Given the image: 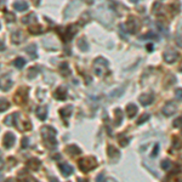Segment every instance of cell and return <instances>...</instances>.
<instances>
[{
	"label": "cell",
	"instance_id": "obj_1",
	"mask_svg": "<svg viewBox=\"0 0 182 182\" xmlns=\"http://www.w3.org/2000/svg\"><path fill=\"white\" fill-rule=\"evenodd\" d=\"M79 166H80V169L84 171V172L91 171L92 169H95L97 166V160L95 159V157H87V158H83V159L79 160Z\"/></svg>",
	"mask_w": 182,
	"mask_h": 182
},
{
	"label": "cell",
	"instance_id": "obj_2",
	"mask_svg": "<svg viewBox=\"0 0 182 182\" xmlns=\"http://www.w3.org/2000/svg\"><path fill=\"white\" fill-rule=\"evenodd\" d=\"M94 67H95V73L97 74V75H98V77H103L104 73L107 72L108 62H107V60H104V59H102V57H100V59H96V60H95Z\"/></svg>",
	"mask_w": 182,
	"mask_h": 182
},
{
	"label": "cell",
	"instance_id": "obj_3",
	"mask_svg": "<svg viewBox=\"0 0 182 182\" xmlns=\"http://www.w3.org/2000/svg\"><path fill=\"white\" fill-rule=\"evenodd\" d=\"M41 136L44 137V140L47 142L49 141V145H50V142H52V145L55 146L56 145V130L51 126H43V129H41Z\"/></svg>",
	"mask_w": 182,
	"mask_h": 182
},
{
	"label": "cell",
	"instance_id": "obj_4",
	"mask_svg": "<svg viewBox=\"0 0 182 182\" xmlns=\"http://www.w3.org/2000/svg\"><path fill=\"white\" fill-rule=\"evenodd\" d=\"M16 117H17V118H15V113H13V119H15V124H13V125L17 126V129L23 130V131L30 129V123L26 118H23L20 113H16Z\"/></svg>",
	"mask_w": 182,
	"mask_h": 182
},
{
	"label": "cell",
	"instance_id": "obj_5",
	"mask_svg": "<svg viewBox=\"0 0 182 182\" xmlns=\"http://www.w3.org/2000/svg\"><path fill=\"white\" fill-rule=\"evenodd\" d=\"M140 27H141V23H140V21L135 17H130L126 22V29L130 32V33H135L140 29Z\"/></svg>",
	"mask_w": 182,
	"mask_h": 182
},
{
	"label": "cell",
	"instance_id": "obj_6",
	"mask_svg": "<svg viewBox=\"0 0 182 182\" xmlns=\"http://www.w3.org/2000/svg\"><path fill=\"white\" fill-rule=\"evenodd\" d=\"M75 33H77V26L75 24H72V26H69L68 28H66L64 33H60V34H61L63 41H69L74 37Z\"/></svg>",
	"mask_w": 182,
	"mask_h": 182
},
{
	"label": "cell",
	"instance_id": "obj_7",
	"mask_svg": "<svg viewBox=\"0 0 182 182\" xmlns=\"http://www.w3.org/2000/svg\"><path fill=\"white\" fill-rule=\"evenodd\" d=\"M27 101V89L26 87H21L17 94L15 95V102L17 104H23Z\"/></svg>",
	"mask_w": 182,
	"mask_h": 182
},
{
	"label": "cell",
	"instance_id": "obj_8",
	"mask_svg": "<svg viewBox=\"0 0 182 182\" xmlns=\"http://www.w3.org/2000/svg\"><path fill=\"white\" fill-rule=\"evenodd\" d=\"M176 109H177V104L175 102L170 101L168 103H165V106L163 107V113L166 115V117H170V115H172L176 112Z\"/></svg>",
	"mask_w": 182,
	"mask_h": 182
},
{
	"label": "cell",
	"instance_id": "obj_9",
	"mask_svg": "<svg viewBox=\"0 0 182 182\" xmlns=\"http://www.w3.org/2000/svg\"><path fill=\"white\" fill-rule=\"evenodd\" d=\"M12 85V80H11V77L7 75V74H5V75H3L1 78H0V89H1L3 91H7Z\"/></svg>",
	"mask_w": 182,
	"mask_h": 182
},
{
	"label": "cell",
	"instance_id": "obj_10",
	"mask_svg": "<svg viewBox=\"0 0 182 182\" xmlns=\"http://www.w3.org/2000/svg\"><path fill=\"white\" fill-rule=\"evenodd\" d=\"M140 103L142 106H150L153 101H154V95L152 92H147V94H142L138 98Z\"/></svg>",
	"mask_w": 182,
	"mask_h": 182
},
{
	"label": "cell",
	"instance_id": "obj_11",
	"mask_svg": "<svg viewBox=\"0 0 182 182\" xmlns=\"http://www.w3.org/2000/svg\"><path fill=\"white\" fill-rule=\"evenodd\" d=\"M177 57H178V54L175 50H166V51L164 52V60L166 61L168 63L175 62Z\"/></svg>",
	"mask_w": 182,
	"mask_h": 182
},
{
	"label": "cell",
	"instance_id": "obj_12",
	"mask_svg": "<svg viewBox=\"0 0 182 182\" xmlns=\"http://www.w3.org/2000/svg\"><path fill=\"white\" fill-rule=\"evenodd\" d=\"M15 141H16V138H15V135L13 134H10V132H7V134L4 136V140H3V145L4 147L6 148H10L15 145Z\"/></svg>",
	"mask_w": 182,
	"mask_h": 182
},
{
	"label": "cell",
	"instance_id": "obj_13",
	"mask_svg": "<svg viewBox=\"0 0 182 182\" xmlns=\"http://www.w3.org/2000/svg\"><path fill=\"white\" fill-rule=\"evenodd\" d=\"M55 97L57 98V100H61V101H63V100H66L67 98V90H66L63 86H61V87H59L56 91H55Z\"/></svg>",
	"mask_w": 182,
	"mask_h": 182
},
{
	"label": "cell",
	"instance_id": "obj_14",
	"mask_svg": "<svg viewBox=\"0 0 182 182\" xmlns=\"http://www.w3.org/2000/svg\"><path fill=\"white\" fill-rule=\"evenodd\" d=\"M137 106L136 104H134V103H130V104H128L126 106V115L129 118H134L135 115H136V113H137Z\"/></svg>",
	"mask_w": 182,
	"mask_h": 182
},
{
	"label": "cell",
	"instance_id": "obj_15",
	"mask_svg": "<svg viewBox=\"0 0 182 182\" xmlns=\"http://www.w3.org/2000/svg\"><path fill=\"white\" fill-rule=\"evenodd\" d=\"M60 170H61L63 176H68V175H71V174H73V168L69 164H61L60 165Z\"/></svg>",
	"mask_w": 182,
	"mask_h": 182
},
{
	"label": "cell",
	"instance_id": "obj_16",
	"mask_svg": "<svg viewBox=\"0 0 182 182\" xmlns=\"http://www.w3.org/2000/svg\"><path fill=\"white\" fill-rule=\"evenodd\" d=\"M72 112H73V107L72 106H67V107H63V108L60 109V115L63 119H67L69 115L72 114Z\"/></svg>",
	"mask_w": 182,
	"mask_h": 182
},
{
	"label": "cell",
	"instance_id": "obj_17",
	"mask_svg": "<svg viewBox=\"0 0 182 182\" xmlns=\"http://www.w3.org/2000/svg\"><path fill=\"white\" fill-rule=\"evenodd\" d=\"M13 9L17 11H26L28 9V3L27 1H16L13 4Z\"/></svg>",
	"mask_w": 182,
	"mask_h": 182
},
{
	"label": "cell",
	"instance_id": "obj_18",
	"mask_svg": "<svg viewBox=\"0 0 182 182\" xmlns=\"http://www.w3.org/2000/svg\"><path fill=\"white\" fill-rule=\"evenodd\" d=\"M37 115L39 117V119L41 120H44L46 119V115H47V108L46 107H38V109H37Z\"/></svg>",
	"mask_w": 182,
	"mask_h": 182
},
{
	"label": "cell",
	"instance_id": "obj_19",
	"mask_svg": "<svg viewBox=\"0 0 182 182\" xmlns=\"http://www.w3.org/2000/svg\"><path fill=\"white\" fill-rule=\"evenodd\" d=\"M11 38H12V40H13V43L18 44V43H21V41L23 40V34H22V32H20V30H15V32L12 33Z\"/></svg>",
	"mask_w": 182,
	"mask_h": 182
},
{
	"label": "cell",
	"instance_id": "obj_20",
	"mask_svg": "<svg viewBox=\"0 0 182 182\" xmlns=\"http://www.w3.org/2000/svg\"><path fill=\"white\" fill-rule=\"evenodd\" d=\"M107 153H108L111 158H117V157H119V151L114 146H109L107 148Z\"/></svg>",
	"mask_w": 182,
	"mask_h": 182
},
{
	"label": "cell",
	"instance_id": "obj_21",
	"mask_svg": "<svg viewBox=\"0 0 182 182\" xmlns=\"http://www.w3.org/2000/svg\"><path fill=\"white\" fill-rule=\"evenodd\" d=\"M78 47L80 49L81 51H86L89 50V44H87V41L84 39V38H81L78 40Z\"/></svg>",
	"mask_w": 182,
	"mask_h": 182
},
{
	"label": "cell",
	"instance_id": "obj_22",
	"mask_svg": "<svg viewBox=\"0 0 182 182\" xmlns=\"http://www.w3.org/2000/svg\"><path fill=\"white\" fill-rule=\"evenodd\" d=\"M114 113H115V124H117V125H120L121 121H123V112L120 108H117L114 111Z\"/></svg>",
	"mask_w": 182,
	"mask_h": 182
},
{
	"label": "cell",
	"instance_id": "obj_23",
	"mask_svg": "<svg viewBox=\"0 0 182 182\" xmlns=\"http://www.w3.org/2000/svg\"><path fill=\"white\" fill-rule=\"evenodd\" d=\"M60 72H61V74H62L63 77L69 75V74H71V71H69L68 64H67V63H62V64L60 66Z\"/></svg>",
	"mask_w": 182,
	"mask_h": 182
},
{
	"label": "cell",
	"instance_id": "obj_24",
	"mask_svg": "<svg viewBox=\"0 0 182 182\" xmlns=\"http://www.w3.org/2000/svg\"><path fill=\"white\" fill-rule=\"evenodd\" d=\"M27 54L32 57V59H35L37 57V46L34 44H32L27 47Z\"/></svg>",
	"mask_w": 182,
	"mask_h": 182
},
{
	"label": "cell",
	"instance_id": "obj_25",
	"mask_svg": "<svg viewBox=\"0 0 182 182\" xmlns=\"http://www.w3.org/2000/svg\"><path fill=\"white\" fill-rule=\"evenodd\" d=\"M10 107V102L5 98H0V112H5Z\"/></svg>",
	"mask_w": 182,
	"mask_h": 182
},
{
	"label": "cell",
	"instance_id": "obj_26",
	"mask_svg": "<svg viewBox=\"0 0 182 182\" xmlns=\"http://www.w3.org/2000/svg\"><path fill=\"white\" fill-rule=\"evenodd\" d=\"M66 152H67L68 154H71V155H77V154L80 153V150L77 146H69L67 150H66Z\"/></svg>",
	"mask_w": 182,
	"mask_h": 182
},
{
	"label": "cell",
	"instance_id": "obj_27",
	"mask_svg": "<svg viewBox=\"0 0 182 182\" xmlns=\"http://www.w3.org/2000/svg\"><path fill=\"white\" fill-rule=\"evenodd\" d=\"M28 165L33 169V170H38L39 169V166H40V162L38 160V159H30L29 162H28Z\"/></svg>",
	"mask_w": 182,
	"mask_h": 182
},
{
	"label": "cell",
	"instance_id": "obj_28",
	"mask_svg": "<svg viewBox=\"0 0 182 182\" xmlns=\"http://www.w3.org/2000/svg\"><path fill=\"white\" fill-rule=\"evenodd\" d=\"M13 64H15V67H17V68H23L24 67V64H26V60L24 59H16L13 61Z\"/></svg>",
	"mask_w": 182,
	"mask_h": 182
},
{
	"label": "cell",
	"instance_id": "obj_29",
	"mask_svg": "<svg viewBox=\"0 0 182 182\" xmlns=\"http://www.w3.org/2000/svg\"><path fill=\"white\" fill-rule=\"evenodd\" d=\"M33 21H35V15L34 13H30V15H28V16H26V17H23L22 18V22L23 23H32Z\"/></svg>",
	"mask_w": 182,
	"mask_h": 182
},
{
	"label": "cell",
	"instance_id": "obj_30",
	"mask_svg": "<svg viewBox=\"0 0 182 182\" xmlns=\"http://www.w3.org/2000/svg\"><path fill=\"white\" fill-rule=\"evenodd\" d=\"M29 32L32 33V34H39V33H41V27L38 26V24H35V26H30Z\"/></svg>",
	"mask_w": 182,
	"mask_h": 182
},
{
	"label": "cell",
	"instance_id": "obj_31",
	"mask_svg": "<svg viewBox=\"0 0 182 182\" xmlns=\"http://www.w3.org/2000/svg\"><path fill=\"white\" fill-rule=\"evenodd\" d=\"M38 68L37 67H33V68H30L29 69V72H28V78L29 79H33V78H35V75L38 74Z\"/></svg>",
	"mask_w": 182,
	"mask_h": 182
},
{
	"label": "cell",
	"instance_id": "obj_32",
	"mask_svg": "<svg viewBox=\"0 0 182 182\" xmlns=\"http://www.w3.org/2000/svg\"><path fill=\"white\" fill-rule=\"evenodd\" d=\"M4 123L6 124V125H13L15 124V119H13V114H11V115H7V117L5 118V120H4Z\"/></svg>",
	"mask_w": 182,
	"mask_h": 182
},
{
	"label": "cell",
	"instance_id": "obj_33",
	"mask_svg": "<svg viewBox=\"0 0 182 182\" xmlns=\"http://www.w3.org/2000/svg\"><path fill=\"white\" fill-rule=\"evenodd\" d=\"M148 118H150V114H148V113L142 114V115H141V118H140V119L137 120V124L140 125V124H142L143 121H147V120H148Z\"/></svg>",
	"mask_w": 182,
	"mask_h": 182
},
{
	"label": "cell",
	"instance_id": "obj_34",
	"mask_svg": "<svg viewBox=\"0 0 182 182\" xmlns=\"http://www.w3.org/2000/svg\"><path fill=\"white\" fill-rule=\"evenodd\" d=\"M118 140H119V145H120L121 147H125V146L129 143V140H128L126 137H125V138H123V135H120Z\"/></svg>",
	"mask_w": 182,
	"mask_h": 182
},
{
	"label": "cell",
	"instance_id": "obj_35",
	"mask_svg": "<svg viewBox=\"0 0 182 182\" xmlns=\"http://www.w3.org/2000/svg\"><path fill=\"white\" fill-rule=\"evenodd\" d=\"M170 165H171V163H170L169 159L163 160V162H162V168H163L164 170H169V169H170Z\"/></svg>",
	"mask_w": 182,
	"mask_h": 182
},
{
	"label": "cell",
	"instance_id": "obj_36",
	"mask_svg": "<svg viewBox=\"0 0 182 182\" xmlns=\"http://www.w3.org/2000/svg\"><path fill=\"white\" fill-rule=\"evenodd\" d=\"M174 126L175 128H181L182 126V117H178L175 119V121H174Z\"/></svg>",
	"mask_w": 182,
	"mask_h": 182
},
{
	"label": "cell",
	"instance_id": "obj_37",
	"mask_svg": "<svg viewBox=\"0 0 182 182\" xmlns=\"http://www.w3.org/2000/svg\"><path fill=\"white\" fill-rule=\"evenodd\" d=\"M5 18L7 20V22H13L15 21V15L13 13H5Z\"/></svg>",
	"mask_w": 182,
	"mask_h": 182
},
{
	"label": "cell",
	"instance_id": "obj_38",
	"mask_svg": "<svg viewBox=\"0 0 182 182\" xmlns=\"http://www.w3.org/2000/svg\"><path fill=\"white\" fill-rule=\"evenodd\" d=\"M175 96H176L177 100H182V89L181 87L175 90Z\"/></svg>",
	"mask_w": 182,
	"mask_h": 182
},
{
	"label": "cell",
	"instance_id": "obj_39",
	"mask_svg": "<svg viewBox=\"0 0 182 182\" xmlns=\"http://www.w3.org/2000/svg\"><path fill=\"white\" fill-rule=\"evenodd\" d=\"M174 146H175L176 148H181V141H180L177 137L174 138Z\"/></svg>",
	"mask_w": 182,
	"mask_h": 182
},
{
	"label": "cell",
	"instance_id": "obj_40",
	"mask_svg": "<svg viewBox=\"0 0 182 182\" xmlns=\"http://www.w3.org/2000/svg\"><path fill=\"white\" fill-rule=\"evenodd\" d=\"M104 181V176H103V174H100V175L97 176L96 178V182H103Z\"/></svg>",
	"mask_w": 182,
	"mask_h": 182
},
{
	"label": "cell",
	"instance_id": "obj_41",
	"mask_svg": "<svg viewBox=\"0 0 182 182\" xmlns=\"http://www.w3.org/2000/svg\"><path fill=\"white\" fill-rule=\"evenodd\" d=\"M4 49H5V44H4V41L0 39V51H3Z\"/></svg>",
	"mask_w": 182,
	"mask_h": 182
},
{
	"label": "cell",
	"instance_id": "obj_42",
	"mask_svg": "<svg viewBox=\"0 0 182 182\" xmlns=\"http://www.w3.org/2000/svg\"><path fill=\"white\" fill-rule=\"evenodd\" d=\"M157 153H158V145H155L154 150H153V153H152V157H154V154H157Z\"/></svg>",
	"mask_w": 182,
	"mask_h": 182
},
{
	"label": "cell",
	"instance_id": "obj_43",
	"mask_svg": "<svg viewBox=\"0 0 182 182\" xmlns=\"http://www.w3.org/2000/svg\"><path fill=\"white\" fill-rule=\"evenodd\" d=\"M27 142H28V138H23V145H22L23 148H26V147H27Z\"/></svg>",
	"mask_w": 182,
	"mask_h": 182
},
{
	"label": "cell",
	"instance_id": "obj_44",
	"mask_svg": "<svg viewBox=\"0 0 182 182\" xmlns=\"http://www.w3.org/2000/svg\"><path fill=\"white\" fill-rule=\"evenodd\" d=\"M78 182H89L87 180H84V178H78Z\"/></svg>",
	"mask_w": 182,
	"mask_h": 182
},
{
	"label": "cell",
	"instance_id": "obj_45",
	"mask_svg": "<svg viewBox=\"0 0 182 182\" xmlns=\"http://www.w3.org/2000/svg\"><path fill=\"white\" fill-rule=\"evenodd\" d=\"M3 165H4V163H3V160H1V159H0V169L3 168Z\"/></svg>",
	"mask_w": 182,
	"mask_h": 182
},
{
	"label": "cell",
	"instance_id": "obj_46",
	"mask_svg": "<svg viewBox=\"0 0 182 182\" xmlns=\"http://www.w3.org/2000/svg\"><path fill=\"white\" fill-rule=\"evenodd\" d=\"M180 71L182 72V62H181V66H180Z\"/></svg>",
	"mask_w": 182,
	"mask_h": 182
},
{
	"label": "cell",
	"instance_id": "obj_47",
	"mask_svg": "<svg viewBox=\"0 0 182 182\" xmlns=\"http://www.w3.org/2000/svg\"><path fill=\"white\" fill-rule=\"evenodd\" d=\"M3 180V177H1V175H0V181H1Z\"/></svg>",
	"mask_w": 182,
	"mask_h": 182
}]
</instances>
